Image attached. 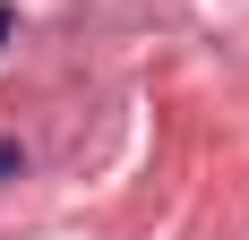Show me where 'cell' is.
<instances>
[{
    "mask_svg": "<svg viewBox=\"0 0 249 240\" xmlns=\"http://www.w3.org/2000/svg\"><path fill=\"white\" fill-rule=\"evenodd\" d=\"M9 34H18V17H9V0H0V43H9Z\"/></svg>",
    "mask_w": 249,
    "mask_h": 240,
    "instance_id": "obj_1",
    "label": "cell"
},
{
    "mask_svg": "<svg viewBox=\"0 0 249 240\" xmlns=\"http://www.w3.org/2000/svg\"><path fill=\"white\" fill-rule=\"evenodd\" d=\"M0 171H18V146H0Z\"/></svg>",
    "mask_w": 249,
    "mask_h": 240,
    "instance_id": "obj_2",
    "label": "cell"
}]
</instances>
